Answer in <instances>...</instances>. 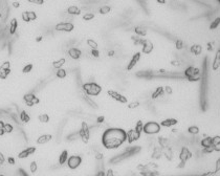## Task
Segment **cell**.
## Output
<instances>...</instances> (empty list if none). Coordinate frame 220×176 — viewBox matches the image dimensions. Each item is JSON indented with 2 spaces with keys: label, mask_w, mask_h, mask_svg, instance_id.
<instances>
[{
  "label": "cell",
  "mask_w": 220,
  "mask_h": 176,
  "mask_svg": "<svg viewBox=\"0 0 220 176\" xmlns=\"http://www.w3.org/2000/svg\"><path fill=\"white\" fill-rule=\"evenodd\" d=\"M127 141V132L122 128H109L102 135V144L108 150L120 148Z\"/></svg>",
  "instance_id": "obj_1"
},
{
  "label": "cell",
  "mask_w": 220,
  "mask_h": 176,
  "mask_svg": "<svg viewBox=\"0 0 220 176\" xmlns=\"http://www.w3.org/2000/svg\"><path fill=\"white\" fill-rule=\"evenodd\" d=\"M185 76L189 82H198L201 80V69L196 66H189L185 70Z\"/></svg>",
  "instance_id": "obj_2"
},
{
  "label": "cell",
  "mask_w": 220,
  "mask_h": 176,
  "mask_svg": "<svg viewBox=\"0 0 220 176\" xmlns=\"http://www.w3.org/2000/svg\"><path fill=\"white\" fill-rule=\"evenodd\" d=\"M83 90L89 97H98L102 92V87L94 82H89V83H85L83 85Z\"/></svg>",
  "instance_id": "obj_3"
},
{
  "label": "cell",
  "mask_w": 220,
  "mask_h": 176,
  "mask_svg": "<svg viewBox=\"0 0 220 176\" xmlns=\"http://www.w3.org/2000/svg\"><path fill=\"white\" fill-rule=\"evenodd\" d=\"M160 124L156 122H148L144 125V132L146 134H156L160 131Z\"/></svg>",
  "instance_id": "obj_4"
},
{
  "label": "cell",
  "mask_w": 220,
  "mask_h": 176,
  "mask_svg": "<svg viewBox=\"0 0 220 176\" xmlns=\"http://www.w3.org/2000/svg\"><path fill=\"white\" fill-rule=\"evenodd\" d=\"M79 134H80V137L82 139V142L84 144H87L89 142V138H90V130L88 128V125L86 124L85 122L82 123L81 125V129L79 131Z\"/></svg>",
  "instance_id": "obj_5"
},
{
  "label": "cell",
  "mask_w": 220,
  "mask_h": 176,
  "mask_svg": "<svg viewBox=\"0 0 220 176\" xmlns=\"http://www.w3.org/2000/svg\"><path fill=\"white\" fill-rule=\"evenodd\" d=\"M66 164H67L69 169L76 170V169H78L79 167L81 166V164H82V157L79 156V155H71L70 157H68Z\"/></svg>",
  "instance_id": "obj_6"
},
{
  "label": "cell",
  "mask_w": 220,
  "mask_h": 176,
  "mask_svg": "<svg viewBox=\"0 0 220 176\" xmlns=\"http://www.w3.org/2000/svg\"><path fill=\"white\" fill-rule=\"evenodd\" d=\"M108 95H109L110 98L112 99V100L116 101V102L119 103H122V104H126V103L128 102L127 98L126 97H124L123 94H121L120 92H117V91L115 90H112V89H110V90L107 91Z\"/></svg>",
  "instance_id": "obj_7"
},
{
  "label": "cell",
  "mask_w": 220,
  "mask_h": 176,
  "mask_svg": "<svg viewBox=\"0 0 220 176\" xmlns=\"http://www.w3.org/2000/svg\"><path fill=\"white\" fill-rule=\"evenodd\" d=\"M23 100H24L26 106H28V107H33V106L40 103L39 99L37 98L35 94H33V93H26V94H24L23 95Z\"/></svg>",
  "instance_id": "obj_8"
},
{
  "label": "cell",
  "mask_w": 220,
  "mask_h": 176,
  "mask_svg": "<svg viewBox=\"0 0 220 176\" xmlns=\"http://www.w3.org/2000/svg\"><path fill=\"white\" fill-rule=\"evenodd\" d=\"M56 29L59 32H66L70 33L75 29V25L70 22H60L56 25Z\"/></svg>",
  "instance_id": "obj_9"
},
{
  "label": "cell",
  "mask_w": 220,
  "mask_h": 176,
  "mask_svg": "<svg viewBox=\"0 0 220 176\" xmlns=\"http://www.w3.org/2000/svg\"><path fill=\"white\" fill-rule=\"evenodd\" d=\"M141 57H142V54H141V53H135V54L132 56L131 60H130L129 63H128V65H127L128 71L132 70V69L134 68L135 65H136V64L138 63L139 60H141Z\"/></svg>",
  "instance_id": "obj_10"
},
{
  "label": "cell",
  "mask_w": 220,
  "mask_h": 176,
  "mask_svg": "<svg viewBox=\"0 0 220 176\" xmlns=\"http://www.w3.org/2000/svg\"><path fill=\"white\" fill-rule=\"evenodd\" d=\"M153 49H154V45H153V43L150 41V40H145V41L143 42L142 51L144 53V54L150 55L152 51H153Z\"/></svg>",
  "instance_id": "obj_11"
},
{
  "label": "cell",
  "mask_w": 220,
  "mask_h": 176,
  "mask_svg": "<svg viewBox=\"0 0 220 176\" xmlns=\"http://www.w3.org/2000/svg\"><path fill=\"white\" fill-rule=\"evenodd\" d=\"M53 139V135L51 134H42L37 138V144L38 145H45L49 143Z\"/></svg>",
  "instance_id": "obj_12"
},
{
  "label": "cell",
  "mask_w": 220,
  "mask_h": 176,
  "mask_svg": "<svg viewBox=\"0 0 220 176\" xmlns=\"http://www.w3.org/2000/svg\"><path fill=\"white\" fill-rule=\"evenodd\" d=\"M68 55L71 59L73 60H79L82 56V51L80 50L79 48H76V47H72L68 50Z\"/></svg>",
  "instance_id": "obj_13"
},
{
  "label": "cell",
  "mask_w": 220,
  "mask_h": 176,
  "mask_svg": "<svg viewBox=\"0 0 220 176\" xmlns=\"http://www.w3.org/2000/svg\"><path fill=\"white\" fill-rule=\"evenodd\" d=\"M178 123V121L174 119V117H169V119H166V120L161 121L160 122V126L163 127H171V126H174Z\"/></svg>",
  "instance_id": "obj_14"
},
{
  "label": "cell",
  "mask_w": 220,
  "mask_h": 176,
  "mask_svg": "<svg viewBox=\"0 0 220 176\" xmlns=\"http://www.w3.org/2000/svg\"><path fill=\"white\" fill-rule=\"evenodd\" d=\"M165 93V89H164V87H161V86H159V87H157L155 90H154V92L152 93V95H151V98L153 99V100H155V99H157V98H159L160 95H163Z\"/></svg>",
  "instance_id": "obj_15"
},
{
  "label": "cell",
  "mask_w": 220,
  "mask_h": 176,
  "mask_svg": "<svg viewBox=\"0 0 220 176\" xmlns=\"http://www.w3.org/2000/svg\"><path fill=\"white\" fill-rule=\"evenodd\" d=\"M20 121H21L22 123H24V124H28L29 121H31V116L28 115V113L25 111V110H22L21 112H20Z\"/></svg>",
  "instance_id": "obj_16"
},
{
  "label": "cell",
  "mask_w": 220,
  "mask_h": 176,
  "mask_svg": "<svg viewBox=\"0 0 220 176\" xmlns=\"http://www.w3.org/2000/svg\"><path fill=\"white\" fill-rule=\"evenodd\" d=\"M67 13L70 15H75V16H78V15L81 14V10L79 9L78 6H76V5H71V6H69L68 9H67Z\"/></svg>",
  "instance_id": "obj_17"
},
{
  "label": "cell",
  "mask_w": 220,
  "mask_h": 176,
  "mask_svg": "<svg viewBox=\"0 0 220 176\" xmlns=\"http://www.w3.org/2000/svg\"><path fill=\"white\" fill-rule=\"evenodd\" d=\"M65 62H66V60L64 58H61V59H59V60H57V61H55L54 63H53V66H54L55 68H57V69H60V68H62V66L65 64Z\"/></svg>",
  "instance_id": "obj_18"
},
{
  "label": "cell",
  "mask_w": 220,
  "mask_h": 176,
  "mask_svg": "<svg viewBox=\"0 0 220 176\" xmlns=\"http://www.w3.org/2000/svg\"><path fill=\"white\" fill-rule=\"evenodd\" d=\"M38 120H39L40 123H43V124H46V123L49 122V120H50V117H49V115L47 114V113H41V114L38 116Z\"/></svg>",
  "instance_id": "obj_19"
},
{
  "label": "cell",
  "mask_w": 220,
  "mask_h": 176,
  "mask_svg": "<svg viewBox=\"0 0 220 176\" xmlns=\"http://www.w3.org/2000/svg\"><path fill=\"white\" fill-rule=\"evenodd\" d=\"M188 132L190 134H198V133H199V127L196 126V125L190 126V127L188 128Z\"/></svg>",
  "instance_id": "obj_20"
},
{
  "label": "cell",
  "mask_w": 220,
  "mask_h": 176,
  "mask_svg": "<svg viewBox=\"0 0 220 176\" xmlns=\"http://www.w3.org/2000/svg\"><path fill=\"white\" fill-rule=\"evenodd\" d=\"M56 75H57V78H59V79H65L66 76H67V72H66L65 69L60 68V69H58V70H57Z\"/></svg>",
  "instance_id": "obj_21"
},
{
  "label": "cell",
  "mask_w": 220,
  "mask_h": 176,
  "mask_svg": "<svg viewBox=\"0 0 220 176\" xmlns=\"http://www.w3.org/2000/svg\"><path fill=\"white\" fill-rule=\"evenodd\" d=\"M110 11H111V7H110L109 5H103V6L100 7L99 12H100L101 15H106V14H108V13H110Z\"/></svg>",
  "instance_id": "obj_22"
},
{
  "label": "cell",
  "mask_w": 220,
  "mask_h": 176,
  "mask_svg": "<svg viewBox=\"0 0 220 176\" xmlns=\"http://www.w3.org/2000/svg\"><path fill=\"white\" fill-rule=\"evenodd\" d=\"M33 68H34V65H33L32 63H28V64H26L25 66H23V68H22V72L23 73H29L31 71L33 70Z\"/></svg>",
  "instance_id": "obj_23"
},
{
  "label": "cell",
  "mask_w": 220,
  "mask_h": 176,
  "mask_svg": "<svg viewBox=\"0 0 220 176\" xmlns=\"http://www.w3.org/2000/svg\"><path fill=\"white\" fill-rule=\"evenodd\" d=\"M87 44H88V46L91 47V49H98V47H99L98 43L92 39H87Z\"/></svg>",
  "instance_id": "obj_24"
},
{
  "label": "cell",
  "mask_w": 220,
  "mask_h": 176,
  "mask_svg": "<svg viewBox=\"0 0 220 176\" xmlns=\"http://www.w3.org/2000/svg\"><path fill=\"white\" fill-rule=\"evenodd\" d=\"M84 100H85L86 102H87L88 104H89V105H90L92 108H98V106H97V104H95V103L93 102V101L91 100V99L89 98V97H88L87 94H86V95H84Z\"/></svg>",
  "instance_id": "obj_25"
},
{
  "label": "cell",
  "mask_w": 220,
  "mask_h": 176,
  "mask_svg": "<svg viewBox=\"0 0 220 176\" xmlns=\"http://www.w3.org/2000/svg\"><path fill=\"white\" fill-rule=\"evenodd\" d=\"M93 18H94V14H92V13H86V14L83 15L84 21H90Z\"/></svg>",
  "instance_id": "obj_26"
},
{
  "label": "cell",
  "mask_w": 220,
  "mask_h": 176,
  "mask_svg": "<svg viewBox=\"0 0 220 176\" xmlns=\"http://www.w3.org/2000/svg\"><path fill=\"white\" fill-rule=\"evenodd\" d=\"M138 106H139V102H137V101L131 102L128 104V108H129V109H135V108H137Z\"/></svg>",
  "instance_id": "obj_27"
},
{
  "label": "cell",
  "mask_w": 220,
  "mask_h": 176,
  "mask_svg": "<svg viewBox=\"0 0 220 176\" xmlns=\"http://www.w3.org/2000/svg\"><path fill=\"white\" fill-rule=\"evenodd\" d=\"M164 89L167 94H172V92H173V89H172L171 86H166V87H164Z\"/></svg>",
  "instance_id": "obj_28"
},
{
  "label": "cell",
  "mask_w": 220,
  "mask_h": 176,
  "mask_svg": "<svg viewBox=\"0 0 220 176\" xmlns=\"http://www.w3.org/2000/svg\"><path fill=\"white\" fill-rule=\"evenodd\" d=\"M91 55L94 58H99L100 57V51H99V49H91Z\"/></svg>",
  "instance_id": "obj_29"
},
{
  "label": "cell",
  "mask_w": 220,
  "mask_h": 176,
  "mask_svg": "<svg viewBox=\"0 0 220 176\" xmlns=\"http://www.w3.org/2000/svg\"><path fill=\"white\" fill-rule=\"evenodd\" d=\"M105 121V116L104 115H100V116H98V119H97V122L98 123H103Z\"/></svg>",
  "instance_id": "obj_30"
},
{
  "label": "cell",
  "mask_w": 220,
  "mask_h": 176,
  "mask_svg": "<svg viewBox=\"0 0 220 176\" xmlns=\"http://www.w3.org/2000/svg\"><path fill=\"white\" fill-rule=\"evenodd\" d=\"M113 55H114V51L111 50V51H109V54H108V56H109V57H112Z\"/></svg>",
  "instance_id": "obj_31"
}]
</instances>
